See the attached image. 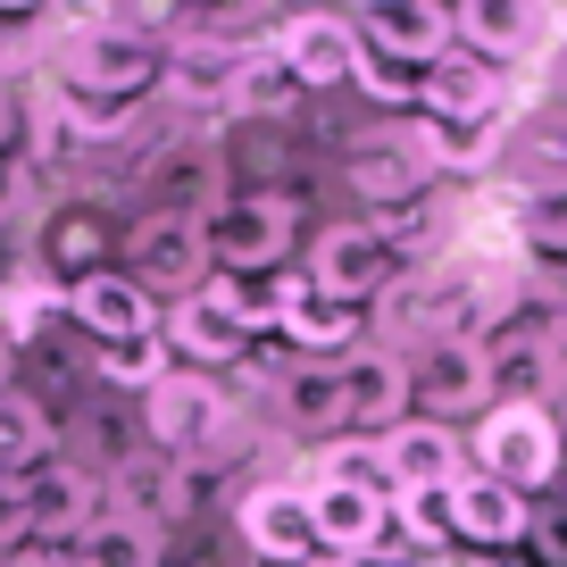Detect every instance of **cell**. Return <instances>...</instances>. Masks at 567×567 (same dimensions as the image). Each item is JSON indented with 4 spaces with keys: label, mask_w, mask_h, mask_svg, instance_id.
<instances>
[{
    "label": "cell",
    "mask_w": 567,
    "mask_h": 567,
    "mask_svg": "<svg viewBox=\"0 0 567 567\" xmlns=\"http://www.w3.org/2000/svg\"><path fill=\"white\" fill-rule=\"evenodd\" d=\"M167 75V51H151L142 25H84L51 51V92L84 109H134L142 92H159Z\"/></svg>",
    "instance_id": "6da1fadb"
},
{
    "label": "cell",
    "mask_w": 567,
    "mask_h": 567,
    "mask_svg": "<svg viewBox=\"0 0 567 567\" xmlns=\"http://www.w3.org/2000/svg\"><path fill=\"white\" fill-rule=\"evenodd\" d=\"M467 467L509 493H550L567 476V434H559V409L550 401H493L467 434Z\"/></svg>",
    "instance_id": "7a4b0ae2"
},
{
    "label": "cell",
    "mask_w": 567,
    "mask_h": 567,
    "mask_svg": "<svg viewBox=\"0 0 567 567\" xmlns=\"http://www.w3.org/2000/svg\"><path fill=\"white\" fill-rule=\"evenodd\" d=\"M292 243H301V193H276V184L226 193L200 217V250H209V267H226V276H267V267H284Z\"/></svg>",
    "instance_id": "3957f363"
},
{
    "label": "cell",
    "mask_w": 567,
    "mask_h": 567,
    "mask_svg": "<svg viewBox=\"0 0 567 567\" xmlns=\"http://www.w3.org/2000/svg\"><path fill=\"white\" fill-rule=\"evenodd\" d=\"M125 276L151 292V301H193V292H209V250H200V226L193 217H159V209H142L134 226H125Z\"/></svg>",
    "instance_id": "277c9868"
},
{
    "label": "cell",
    "mask_w": 567,
    "mask_h": 567,
    "mask_svg": "<svg viewBox=\"0 0 567 567\" xmlns=\"http://www.w3.org/2000/svg\"><path fill=\"white\" fill-rule=\"evenodd\" d=\"M493 409V368H484V342L443 334L409 359V417H434V425H460Z\"/></svg>",
    "instance_id": "5b68a950"
},
{
    "label": "cell",
    "mask_w": 567,
    "mask_h": 567,
    "mask_svg": "<svg viewBox=\"0 0 567 567\" xmlns=\"http://www.w3.org/2000/svg\"><path fill=\"white\" fill-rule=\"evenodd\" d=\"M351 200H368V209H401V200H425V184H434V151H425V125L417 109H409L401 125H375V134L351 142Z\"/></svg>",
    "instance_id": "8992f818"
},
{
    "label": "cell",
    "mask_w": 567,
    "mask_h": 567,
    "mask_svg": "<svg viewBox=\"0 0 567 567\" xmlns=\"http://www.w3.org/2000/svg\"><path fill=\"white\" fill-rule=\"evenodd\" d=\"M509 109H517V75L493 68V59L451 51L417 75V117L434 125H509Z\"/></svg>",
    "instance_id": "52a82bcc"
},
{
    "label": "cell",
    "mask_w": 567,
    "mask_h": 567,
    "mask_svg": "<svg viewBox=\"0 0 567 567\" xmlns=\"http://www.w3.org/2000/svg\"><path fill=\"white\" fill-rule=\"evenodd\" d=\"M267 51L292 68V84H301V92L359 84V68H368V42H359V25L334 18V9H301V18H284V34L267 42Z\"/></svg>",
    "instance_id": "ba28073f"
},
{
    "label": "cell",
    "mask_w": 567,
    "mask_h": 567,
    "mask_svg": "<svg viewBox=\"0 0 567 567\" xmlns=\"http://www.w3.org/2000/svg\"><path fill=\"white\" fill-rule=\"evenodd\" d=\"M217 425H226V392H217V375L167 368L159 384L142 392V434H151L159 451H176V460L209 451V443H217Z\"/></svg>",
    "instance_id": "9c48e42d"
},
{
    "label": "cell",
    "mask_w": 567,
    "mask_h": 567,
    "mask_svg": "<svg viewBox=\"0 0 567 567\" xmlns=\"http://www.w3.org/2000/svg\"><path fill=\"white\" fill-rule=\"evenodd\" d=\"M159 342H167V359H176V368L226 375V368H243V359H250V342H259V334L234 318L226 292L209 284V292H193V301H176V309L159 318Z\"/></svg>",
    "instance_id": "30bf717a"
},
{
    "label": "cell",
    "mask_w": 567,
    "mask_h": 567,
    "mask_svg": "<svg viewBox=\"0 0 567 567\" xmlns=\"http://www.w3.org/2000/svg\"><path fill=\"white\" fill-rule=\"evenodd\" d=\"M392 276H401V259L375 243L368 217H359V226H326L318 243H309V284H318V292H334V301H351V309L384 301Z\"/></svg>",
    "instance_id": "8fae6325"
},
{
    "label": "cell",
    "mask_w": 567,
    "mask_h": 567,
    "mask_svg": "<svg viewBox=\"0 0 567 567\" xmlns=\"http://www.w3.org/2000/svg\"><path fill=\"white\" fill-rule=\"evenodd\" d=\"M359 42H368V59H384V68H434V59H451L460 42H451V9L443 0H384V9H359Z\"/></svg>",
    "instance_id": "7c38bea8"
},
{
    "label": "cell",
    "mask_w": 567,
    "mask_h": 567,
    "mask_svg": "<svg viewBox=\"0 0 567 567\" xmlns=\"http://www.w3.org/2000/svg\"><path fill=\"white\" fill-rule=\"evenodd\" d=\"M243 543L259 567H318V517H309V484H259L243 493Z\"/></svg>",
    "instance_id": "4fadbf2b"
},
{
    "label": "cell",
    "mask_w": 567,
    "mask_h": 567,
    "mask_svg": "<svg viewBox=\"0 0 567 567\" xmlns=\"http://www.w3.org/2000/svg\"><path fill=\"white\" fill-rule=\"evenodd\" d=\"M401 417H409V359L392 351V342L351 351V359H342V425L368 434V443H384Z\"/></svg>",
    "instance_id": "5bb4252c"
},
{
    "label": "cell",
    "mask_w": 567,
    "mask_h": 567,
    "mask_svg": "<svg viewBox=\"0 0 567 567\" xmlns=\"http://www.w3.org/2000/svg\"><path fill=\"white\" fill-rule=\"evenodd\" d=\"M59 301H68V318L84 326L92 342H142V334H159V301H151L125 267H92V276H75L68 292H59Z\"/></svg>",
    "instance_id": "9a60e30c"
},
{
    "label": "cell",
    "mask_w": 567,
    "mask_h": 567,
    "mask_svg": "<svg viewBox=\"0 0 567 567\" xmlns=\"http://www.w3.org/2000/svg\"><path fill=\"white\" fill-rule=\"evenodd\" d=\"M384 476H392V493H451L467 476V434L434 425V417H401L384 434Z\"/></svg>",
    "instance_id": "2e32d148"
},
{
    "label": "cell",
    "mask_w": 567,
    "mask_h": 567,
    "mask_svg": "<svg viewBox=\"0 0 567 567\" xmlns=\"http://www.w3.org/2000/svg\"><path fill=\"white\" fill-rule=\"evenodd\" d=\"M101 517V476L84 460H42L25 476V526L42 543H84V526Z\"/></svg>",
    "instance_id": "e0dca14e"
},
{
    "label": "cell",
    "mask_w": 567,
    "mask_h": 567,
    "mask_svg": "<svg viewBox=\"0 0 567 567\" xmlns=\"http://www.w3.org/2000/svg\"><path fill=\"white\" fill-rule=\"evenodd\" d=\"M309 517H318L326 559H359L392 543V493H368V484H309Z\"/></svg>",
    "instance_id": "ac0fdd59"
},
{
    "label": "cell",
    "mask_w": 567,
    "mask_h": 567,
    "mask_svg": "<svg viewBox=\"0 0 567 567\" xmlns=\"http://www.w3.org/2000/svg\"><path fill=\"white\" fill-rule=\"evenodd\" d=\"M451 526H460V550H517L534 534V501L467 467V476L451 484Z\"/></svg>",
    "instance_id": "d6986e66"
},
{
    "label": "cell",
    "mask_w": 567,
    "mask_h": 567,
    "mask_svg": "<svg viewBox=\"0 0 567 567\" xmlns=\"http://www.w3.org/2000/svg\"><path fill=\"white\" fill-rule=\"evenodd\" d=\"M142 193H151V209H159V217H193V226H200V217L226 200V176H217V142H176V151H159Z\"/></svg>",
    "instance_id": "ffe728a7"
},
{
    "label": "cell",
    "mask_w": 567,
    "mask_h": 567,
    "mask_svg": "<svg viewBox=\"0 0 567 567\" xmlns=\"http://www.w3.org/2000/svg\"><path fill=\"white\" fill-rule=\"evenodd\" d=\"M559 326L550 334H484L493 401H559Z\"/></svg>",
    "instance_id": "44dd1931"
},
{
    "label": "cell",
    "mask_w": 567,
    "mask_h": 567,
    "mask_svg": "<svg viewBox=\"0 0 567 567\" xmlns=\"http://www.w3.org/2000/svg\"><path fill=\"white\" fill-rule=\"evenodd\" d=\"M284 434H334L342 425V359H292V368L267 384Z\"/></svg>",
    "instance_id": "7402d4cb"
},
{
    "label": "cell",
    "mask_w": 567,
    "mask_h": 567,
    "mask_svg": "<svg viewBox=\"0 0 567 567\" xmlns=\"http://www.w3.org/2000/svg\"><path fill=\"white\" fill-rule=\"evenodd\" d=\"M234 75H243V42L193 34V42H176V51H167L159 92H167V101H184V109H226Z\"/></svg>",
    "instance_id": "603a6c76"
},
{
    "label": "cell",
    "mask_w": 567,
    "mask_h": 567,
    "mask_svg": "<svg viewBox=\"0 0 567 567\" xmlns=\"http://www.w3.org/2000/svg\"><path fill=\"white\" fill-rule=\"evenodd\" d=\"M451 42H460L467 59L509 68V59L534 51V0H460V9H451Z\"/></svg>",
    "instance_id": "cb8c5ba5"
},
{
    "label": "cell",
    "mask_w": 567,
    "mask_h": 567,
    "mask_svg": "<svg viewBox=\"0 0 567 567\" xmlns=\"http://www.w3.org/2000/svg\"><path fill=\"white\" fill-rule=\"evenodd\" d=\"M75 567H167V526L151 509H101L75 543Z\"/></svg>",
    "instance_id": "d4e9b609"
},
{
    "label": "cell",
    "mask_w": 567,
    "mask_h": 567,
    "mask_svg": "<svg viewBox=\"0 0 567 567\" xmlns=\"http://www.w3.org/2000/svg\"><path fill=\"white\" fill-rule=\"evenodd\" d=\"M276 334L292 342L301 359H351V342H359V309H351V301H334V292H318V284H301Z\"/></svg>",
    "instance_id": "484cf974"
},
{
    "label": "cell",
    "mask_w": 567,
    "mask_h": 567,
    "mask_svg": "<svg viewBox=\"0 0 567 567\" xmlns=\"http://www.w3.org/2000/svg\"><path fill=\"white\" fill-rule=\"evenodd\" d=\"M92 267H109V226L92 209H51L42 217V276H59V292H68Z\"/></svg>",
    "instance_id": "4316f807"
},
{
    "label": "cell",
    "mask_w": 567,
    "mask_h": 567,
    "mask_svg": "<svg viewBox=\"0 0 567 567\" xmlns=\"http://www.w3.org/2000/svg\"><path fill=\"white\" fill-rule=\"evenodd\" d=\"M42 460H59V425L34 392H0V476H34Z\"/></svg>",
    "instance_id": "83f0119b"
},
{
    "label": "cell",
    "mask_w": 567,
    "mask_h": 567,
    "mask_svg": "<svg viewBox=\"0 0 567 567\" xmlns=\"http://www.w3.org/2000/svg\"><path fill=\"white\" fill-rule=\"evenodd\" d=\"M309 92L292 84V68H284L276 51H243V75H234V92H226V109L234 117H292Z\"/></svg>",
    "instance_id": "f1b7e54d"
},
{
    "label": "cell",
    "mask_w": 567,
    "mask_h": 567,
    "mask_svg": "<svg viewBox=\"0 0 567 567\" xmlns=\"http://www.w3.org/2000/svg\"><path fill=\"white\" fill-rule=\"evenodd\" d=\"M517 243L534 259H567V176H543L517 193Z\"/></svg>",
    "instance_id": "f546056e"
},
{
    "label": "cell",
    "mask_w": 567,
    "mask_h": 567,
    "mask_svg": "<svg viewBox=\"0 0 567 567\" xmlns=\"http://www.w3.org/2000/svg\"><path fill=\"white\" fill-rule=\"evenodd\" d=\"M301 284H309V276H276V267H267V276H217V292H226V309L250 326V334H276Z\"/></svg>",
    "instance_id": "4dcf8cb0"
},
{
    "label": "cell",
    "mask_w": 567,
    "mask_h": 567,
    "mask_svg": "<svg viewBox=\"0 0 567 567\" xmlns=\"http://www.w3.org/2000/svg\"><path fill=\"white\" fill-rule=\"evenodd\" d=\"M92 368H101L109 384H125V392H151L176 359H167L159 334H142V342H92Z\"/></svg>",
    "instance_id": "1f68e13d"
},
{
    "label": "cell",
    "mask_w": 567,
    "mask_h": 567,
    "mask_svg": "<svg viewBox=\"0 0 567 567\" xmlns=\"http://www.w3.org/2000/svg\"><path fill=\"white\" fill-rule=\"evenodd\" d=\"M392 534H409L417 550H460L451 493H392Z\"/></svg>",
    "instance_id": "d6a6232c"
},
{
    "label": "cell",
    "mask_w": 567,
    "mask_h": 567,
    "mask_svg": "<svg viewBox=\"0 0 567 567\" xmlns=\"http://www.w3.org/2000/svg\"><path fill=\"white\" fill-rule=\"evenodd\" d=\"M368 226H375V243H384L392 259H409V250H434V234H443V209H434V200H401V209H375Z\"/></svg>",
    "instance_id": "836d02e7"
},
{
    "label": "cell",
    "mask_w": 567,
    "mask_h": 567,
    "mask_svg": "<svg viewBox=\"0 0 567 567\" xmlns=\"http://www.w3.org/2000/svg\"><path fill=\"white\" fill-rule=\"evenodd\" d=\"M318 484H368V493H392V476H384V443H334L318 460Z\"/></svg>",
    "instance_id": "e575fe53"
},
{
    "label": "cell",
    "mask_w": 567,
    "mask_h": 567,
    "mask_svg": "<svg viewBox=\"0 0 567 567\" xmlns=\"http://www.w3.org/2000/svg\"><path fill=\"white\" fill-rule=\"evenodd\" d=\"M359 92H368V101H384V109H417V75L384 68V59H368V68H359Z\"/></svg>",
    "instance_id": "d590c367"
},
{
    "label": "cell",
    "mask_w": 567,
    "mask_h": 567,
    "mask_svg": "<svg viewBox=\"0 0 567 567\" xmlns=\"http://www.w3.org/2000/svg\"><path fill=\"white\" fill-rule=\"evenodd\" d=\"M25 476H0V550H18L25 543Z\"/></svg>",
    "instance_id": "8d00e7d4"
},
{
    "label": "cell",
    "mask_w": 567,
    "mask_h": 567,
    "mask_svg": "<svg viewBox=\"0 0 567 567\" xmlns=\"http://www.w3.org/2000/svg\"><path fill=\"white\" fill-rule=\"evenodd\" d=\"M318 567H417V550L384 543V550H359V559H318Z\"/></svg>",
    "instance_id": "74e56055"
},
{
    "label": "cell",
    "mask_w": 567,
    "mask_h": 567,
    "mask_svg": "<svg viewBox=\"0 0 567 567\" xmlns=\"http://www.w3.org/2000/svg\"><path fill=\"white\" fill-rule=\"evenodd\" d=\"M9 151H18V84L0 75V159H9Z\"/></svg>",
    "instance_id": "f35d334b"
},
{
    "label": "cell",
    "mask_w": 567,
    "mask_h": 567,
    "mask_svg": "<svg viewBox=\"0 0 567 567\" xmlns=\"http://www.w3.org/2000/svg\"><path fill=\"white\" fill-rule=\"evenodd\" d=\"M18 193H25V176H18V151H9V159H0V226L18 217Z\"/></svg>",
    "instance_id": "ab89813d"
},
{
    "label": "cell",
    "mask_w": 567,
    "mask_h": 567,
    "mask_svg": "<svg viewBox=\"0 0 567 567\" xmlns=\"http://www.w3.org/2000/svg\"><path fill=\"white\" fill-rule=\"evenodd\" d=\"M550 101H559V109H567V34H559V42H550Z\"/></svg>",
    "instance_id": "60d3db41"
},
{
    "label": "cell",
    "mask_w": 567,
    "mask_h": 567,
    "mask_svg": "<svg viewBox=\"0 0 567 567\" xmlns=\"http://www.w3.org/2000/svg\"><path fill=\"white\" fill-rule=\"evenodd\" d=\"M25 9H51V0H0V18H25Z\"/></svg>",
    "instance_id": "b9f144b4"
},
{
    "label": "cell",
    "mask_w": 567,
    "mask_h": 567,
    "mask_svg": "<svg viewBox=\"0 0 567 567\" xmlns=\"http://www.w3.org/2000/svg\"><path fill=\"white\" fill-rule=\"evenodd\" d=\"M550 409H559V434H567V384H559V401H550Z\"/></svg>",
    "instance_id": "7bdbcfd3"
},
{
    "label": "cell",
    "mask_w": 567,
    "mask_h": 567,
    "mask_svg": "<svg viewBox=\"0 0 567 567\" xmlns=\"http://www.w3.org/2000/svg\"><path fill=\"white\" fill-rule=\"evenodd\" d=\"M284 9H292V18H301V9H309V0H284Z\"/></svg>",
    "instance_id": "ee69618b"
},
{
    "label": "cell",
    "mask_w": 567,
    "mask_h": 567,
    "mask_svg": "<svg viewBox=\"0 0 567 567\" xmlns=\"http://www.w3.org/2000/svg\"><path fill=\"white\" fill-rule=\"evenodd\" d=\"M359 9H384V0H359Z\"/></svg>",
    "instance_id": "f6af8a7d"
},
{
    "label": "cell",
    "mask_w": 567,
    "mask_h": 567,
    "mask_svg": "<svg viewBox=\"0 0 567 567\" xmlns=\"http://www.w3.org/2000/svg\"><path fill=\"white\" fill-rule=\"evenodd\" d=\"M559 543H567V534H559Z\"/></svg>",
    "instance_id": "bcb514c9"
}]
</instances>
